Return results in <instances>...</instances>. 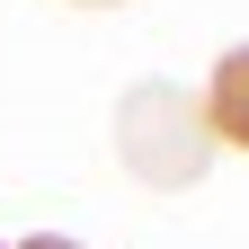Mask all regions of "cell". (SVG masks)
Instances as JSON below:
<instances>
[{
    "mask_svg": "<svg viewBox=\"0 0 249 249\" xmlns=\"http://www.w3.org/2000/svg\"><path fill=\"white\" fill-rule=\"evenodd\" d=\"M80 9H124V0H80Z\"/></svg>",
    "mask_w": 249,
    "mask_h": 249,
    "instance_id": "obj_4",
    "label": "cell"
},
{
    "mask_svg": "<svg viewBox=\"0 0 249 249\" xmlns=\"http://www.w3.org/2000/svg\"><path fill=\"white\" fill-rule=\"evenodd\" d=\"M116 160L134 169L142 187H196L213 160L205 107H187L178 80H134L116 98Z\"/></svg>",
    "mask_w": 249,
    "mask_h": 249,
    "instance_id": "obj_1",
    "label": "cell"
},
{
    "mask_svg": "<svg viewBox=\"0 0 249 249\" xmlns=\"http://www.w3.org/2000/svg\"><path fill=\"white\" fill-rule=\"evenodd\" d=\"M18 249H80V240H62V231H27Z\"/></svg>",
    "mask_w": 249,
    "mask_h": 249,
    "instance_id": "obj_3",
    "label": "cell"
},
{
    "mask_svg": "<svg viewBox=\"0 0 249 249\" xmlns=\"http://www.w3.org/2000/svg\"><path fill=\"white\" fill-rule=\"evenodd\" d=\"M205 134L249 151V45H231L223 62H213V89H205Z\"/></svg>",
    "mask_w": 249,
    "mask_h": 249,
    "instance_id": "obj_2",
    "label": "cell"
}]
</instances>
